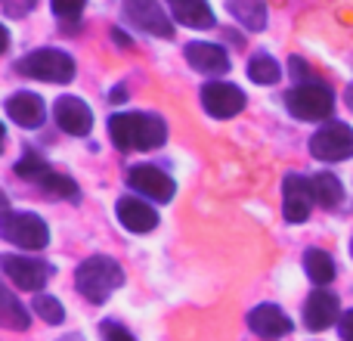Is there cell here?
Segmentation results:
<instances>
[{
  "instance_id": "1",
  "label": "cell",
  "mask_w": 353,
  "mask_h": 341,
  "mask_svg": "<svg viewBox=\"0 0 353 341\" xmlns=\"http://www.w3.org/2000/svg\"><path fill=\"white\" fill-rule=\"evenodd\" d=\"M109 137L121 153L130 149H159L168 140V124L155 112H118L109 118Z\"/></svg>"
},
{
  "instance_id": "2",
  "label": "cell",
  "mask_w": 353,
  "mask_h": 341,
  "mask_svg": "<svg viewBox=\"0 0 353 341\" xmlns=\"http://www.w3.org/2000/svg\"><path fill=\"white\" fill-rule=\"evenodd\" d=\"M124 286V270L115 257L97 255L87 257L78 270H74V289L84 295L90 304H103L115 295V289Z\"/></svg>"
},
{
  "instance_id": "3",
  "label": "cell",
  "mask_w": 353,
  "mask_h": 341,
  "mask_svg": "<svg viewBox=\"0 0 353 341\" xmlns=\"http://www.w3.org/2000/svg\"><path fill=\"white\" fill-rule=\"evenodd\" d=\"M285 109L301 121H325L335 109V93L319 81H301L285 93Z\"/></svg>"
},
{
  "instance_id": "4",
  "label": "cell",
  "mask_w": 353,
  "mask_h": 341,
  "mask_svg": "<svg viewBox=\"0 0 353 341\" xmlns=\"http://www.w3.org/2000/svg\"><path fill=\"white\" fill-rule=\"evenodd\" d=\"M19 72H22L25 78L50 81V84H68V81L74 78V59L65 50L41 47L19 59Z\"/></svg>"
},
{
  "instance_id": "5",
  "label": "cell",
  "mask_w": 353,
  "mask_h": 341,
  "mask_svg": "<svg viewBox=\"0 0 353 341\" xmlns=\"http://www.w3.org/2000/svg\"><path fill=\"white\" fill-rule=\"evenodd\" d=\"M3 239L25 251H41L50 242V226L31 211H10L3 217Z\"/></svg>"
},
{
  "instance_id": "6",
  "label": "cell",
  "mask_w": 353,
  "mask_h": 341,
  "mask_svg": "<svg viewBox=\"0 0 353 341\" xmlns=\"http://www.w3.org/2000/svg\"><path fill=\"white\" fill-rule=\"evenodd\" d=\"M310 153L319 162H344L353 155V128L344 121H329L310 137Z\"/></svg>"
},
{
  "instance_id": "7",
  "label": "cell",
  "mask_w": 353,
  "mask_h": 341,
  "mask_svg": "<svg viewBox=\"0 0 353 341\" xmlns=\"http://www.w3.org/2000/svg\"><path fill=\"white\" fill-rule=\"evenodd\" d=\"M0 267H3L6 280L12 286L25 289V292H37V289L47 286V280L53 276V267L41 257H25V255H3L0 257Z\"/></svg>"
},
{
  "instance_id": "8",
  "label": "cell",
  "mask_w": 353,
  "mask_h": 341,
  "mask_svg": "<svg viewBox=\"0 0 353 341\" xmlns=\"http://www.w3.org/2000/svg\"><path fill=\"white\" fill-rule=\"evenodd\" d=\"M313 202H316L313 180H307L304 174H288L282 183V214L288 224H304L310 217Z\"/></svg>"
},
{
  "instance_id": "9",
  "label": "cell",
  "mask_w": 353,
  "mask_h": 341,
  "mask_svg": "<svg viewBox=\"0 0 353 341\" xmlns=\"http://www.w3.org/2000/svg\"><path fill=\"white\" fill-rule=\"evenodd\" d=\"M124 16L140 31H149V35L159 37H174V22L161 10L159 0H124Z\"/></svg>"
},
{
  "instance_id": "10",
  "label": "cell",
  "mask_w": 353,
  "mask_h": 341,
  "mask_svg": "<svg viewBox=\"0 0 353 341\" xmlns=\"http://www.w3.org/2000/svg\"><path fill=\"white\" fill-rule=\"evenodd\" d=\"M201 106L214 118H232L245 109V93L230 81H208L201 87Z\"/></svg>"
},
{
  "instance_id": "11",
  "label": "cell",
  "mask_w": 353,
  "mask_h": 341,
  "mask_svg": "<svg viewBox=\"0 0 353 341\" xmlns=\"http://www.w3.org/2000/svg\"><path fill=\"white\" fill-rule=\"evenodd\" d=\"M128 183H130V189H137L140 195H149V199L159 202V205L171 202L174 193H176V183L161 168H155V165H137V168H130L128 170Z\"/></svg>"
},
{
  "instance_id": "12",
  "label": "cell",
  "mask_w": 353,
  "mask_h": 341,
  "mask_svg": "<svg viewBox=\"0 0 353 341\" xmlns=\"http://www.w3.org/2000/svg\"><path fill=\"white\" fill-rule=\"evenodd\" d=\"M53 118H56V124H59L65 134H72V137H87L90 134V128H93V112H90V106L84 103V99H78V97H59L53 103Z\"/></svg>"
},
{
  "instance_id": "13",
  "label": "cell",
  "mask_w": 353,
  "mask_h": 341,
  "mask_svg": "<svg viewBox=\"0 0 353 341\" xmlns=\"http://www.w3.org/2000/svg\"><path fill=\"white\" fill-rule=\"evenodd\" d=\"M3 112L12 124H19V128H25V130L41 128L43 118H47V106H43V99L37 97V93H25V90L6 97Z\"/></svg>"
},
{
  "instance_id": "14",
  "label": "cell",
  "mask_w": 353,
  "mask_h": 341,
  "mask_svg": "<svg viewBox=\"0 0 353 341\" xmlns=\"http://www.w3.org/2000/svg\"><path fill=\"white\" fill-rule=\"evenodd\" d=\"M118 211V220H121L124 230L130 233H149L159 226V214H155V208H149V202L137 199V195H121L115 205Z\"/></svg>"
},
{
  "instance_id": "15",
  "label": "cell",
  "mask_w": 353,
  "mask_h": 341,
  "mask_svg": "<svg viewBox=\"0 0 353 341\" xmlns=\"http://www.w3.org/2000/svg\"><path fill=\"white\" fill-rule=\"evenodd\" d=\"M248 329L261 338H282L292 332V320L276 304H257L254 311L248 313Z\"/></svg>"
},
{
  "instance_id": "16",
  "label": "cell",
  "mask_w": 353,
  "mask_h": 341,
  "mask_svg": "<svg viewBox=\"0 0 353 341\" xmlns=\"http://www.w3.org/2000/svg\"><path fill=\"white\" fill-rule=\"evenodd\" d=\"M338 317H341V307H338V298L332 292H325V289H316V292L307 298V307H304L307 329L323 332V329H329V326L335 323Z\"/></svg>"
},
{
  "instance_id": "17",
  "label": "cell",
  "mask_w": 353,
  "mask_h": 341,
  "mask_svg": "<svg viewBox=\"0 0 353 341\" xmlns=\"http://www.w3.org/2000/svg\"><path fill=\"white\" fill-rule=\"evenodd\" d=\"M186 59L195 72L201 75H223L230 72V56H226L223 47L217 43H205V41H195L186 47Z\"/></svg>"
},
{
  "instance_id": "18",
  "label": "cell",
  "mask_w": 353,
  "mask_h": 341,
  "mask_svg": "<svg viewBox=\"0 0 353 341\" xmlns=\"http://www.w3.org/2000/svg\"><path fill=\"white\" fill-rule=\"evenodd\" d=\"M171 16L186 28H214V10L208 6V0H168Z\"/></svg>"
},
{
  "instance_id": "19",
  "label": "cell",
  "mask_w": 353,
  "mask_h": 341,
  "mask_svg": "<svg viewBox=\"0 0 353 341\" xmlns=\"http://www.w3.org/2000/svg\"><path fill=\"white\" fill-rule=\"evenodd\" d=\"M230 16H236L239 25L248 31H263L267 28V3L263 0H223Z\"/></svg>"
},
{
  "instance_id": "20",
  "label": "cell",
  "mask_w": 353,
  "mask_h": 341,
  "mask_svg": "<svg viewBox=\"0 0 353 341\" xmlns=\"http://www.w3.org/2000/svg\"><path fill=\"white\" fill-rule=\"evenodd\" d=\"M304 270H307V276H310V282H316L319 289L329 286V282L335 280V261H332V255L329 251H323V249L307 251L304 255Z\"/></svg>"
},
{
  "instance_id": "21",
  "label": "cell",
  "mask_w": 353,
  "mask_h": 341,
  "mask_svg": "<svg viewBox=\"0 0 353 341\" xmlns=\"http://www.w3.org/2000/svg\"><path fill=\"white\" fill-rule=\"evenodd\" d=\"M313 193H316V205H323V208H338L344 199L341 180L335 174H329V170H319L313 177Z\"/></svg>"
},
{
  "instance_id": "22",
  "label": "cell",
  "mask_w": 353,
  "mask_h": 341,
  "mask_svg": "<svg viewBox=\"0 0 353 341\" xmlns=\"http://www.w3.org/2000/svg\"><path fill=\"white\" fill-rule=\"evenodd\" d=\"M0 323L6 326V329H16V332H25L31 326V317L25 313V307L16 301V295L10 292V289H3V295H0Z\"/></svg>"
},
{
  "instance_id": "23",
  "label": "cell",
  "mask_w": 353,
  "mask_h": 341,
  "mask_svg": "<svg viewBox=\"0 0 353 341\" xmlns=\"http://www.w3.org/2000/svg\"><path fill=\"white\" fill-rule=\"evenodd\" d=\"M248 78L254 84H276L282 78V68L270 53H254L248 59Z\"/></svg>"
},
{
  "instance_id": "24",
  "label": "cell",
  "mask_w": 353,
  "mask_h": 341,
  "mask_svg": "<svg viewBox=\"0 0 353 341\" xmlns=\"http://www.w3.org/2000/svg\"><path fill=\"white\" fill-rule=\"evenodd\" d=\"M31 311H34L37 317H41L43 323H50V326H62V323H65V307H62L59 298H53V295H34Z\"/></svg>"
},
{
  "instance_id": "25",
  "label": "cell",
  "mask_w": 353,
  "mask_h": 341,
  "mask_svg": "<svg viewBox=\"0 0 353 341\" xmlns=\"http://www.w3.org/2000/svg\"><path fill=\"white\" fill-rule=\"evenodd\" d=\"M41 186H43V193L53 195V199H78L74 180H68V177H62V174H53V170L41 180Z\"/></svg>"
},
{
  "instance_id": "26",
  "label": "cell",
  "mask_w": 353,
  "mask_h": 341,
  "mask_svg": "<svg viewBox=\"0 0 353 341\" xmlns=\"http://www.w3.org/2000/svg\"><path fill=\"white\" fill-rule=\"evenodd\" d=\"M16 174L25 177V180H37V183H41L43 177L50 174V168H47V162H43L37 153H25L22 159L16 162Z\"/></svg>"
},
{
  "instance_id": "27",
  "label": "cell",
  "mask_w": 353,
  "mask_h": 341,
  "mask_svg": "<svg viewBox=\"0 0 353 341\" xmlns=\"http://www.w3.org/2000/svg\"><path fill=\"white\" fill-rule=\"evenodd\" d=\"M50 6H53V12L59 19H78L84 12L87 0H50Z\"/></svg>"
},
{
  "instance_id": "28",
  "label": "cell",
  "mask_w": 353,
  "mask_h": 341,
  "mask_svg": "<svg viewBox=\"0 0 353 341\" xmlns=\"http://www.w3.org/2000/svg\"><path fill=\"white\" fill-rule=\"evenodd\" d=\"M99 335H103V341H137L128 329H124V326L109 323V320H105V323L99 326Z\"/></svg>"
},
{
  "instance_id": "29",
  "label": "cell",
  "mask_w": 353,
  "mask_h": 341,
  "mask_svg": "<svg viewBox=\"0 0 353 341\" xmlns=\"http://www.w3.org/2000/svg\"><path fill=\"white\" fill-rule=\"evenodd\" d=\"M37 0H3L6 16H25L28 10H34Z\"/></svg>"
},
{
  "instance_id": "30",
  "label": "cell",
  "mask_w": 353,
  "mask_h": 341,
  "mask_svg": "<svg viewBox=\"0 0 353 341\" xmlns=\"http://www.w3.org/2000/svg\"><path fill=\"white\" fill-rule=\"evenodd\" d=\"M341 338L344 341H353V311L341 313Z\"/></svg>"
},
{
  "instance_id": "31",
  "label": "cell",
  "mask_w": 353,
  "mask_h": 341,
  "mask_svg": "<svg viewBox=\"0 0 353 341\" xmlns=\"http://www.w3.org/2000/svg\"><path fill=\"white\" fill-rule=\"evenodd\" d=\"M288 66H292V75H294V78H307V75H310V72H307V62L298 59V56H292V62H288Z\"/></svg>"
},
{
  "instance_id": "32",
  "label": "cell",
  "mask_w": 353,
  "mask_h": 341,
  "mask_svg": "<svg viewBox=\"0 0 353 341\" xmlns=\"http://www.w3.org/2000/svg\"><path fill=\"white\" fill-rule=\"evenodd\" d=\"M112 37H115V41L121 43V47H130V37H128V35H121V31H118V28L112 31Z\"/></svg>"
},
{
  "instance_id": "33",
  "label": "cell",
  "mask_w": 353,
  "mask_h": 341,
  "mask_svg": "<svg viewBox=\"0 0 353 341\" xmlns=\"http://www.w3.org/2000/svg\"><path fill=\"white\" fill-rule=\"evenodd\" d=\"M121 99H128V90H124V87H115V93H112V103H121Z\"/></svg>"
},
{
  "instance_id": "34",
  "label": "cell",
  "mask_w": 353,
  "mask_h": 341,
  "mask_svg": "<svg viewBox=\"0 0 353 341\" xmlns=\"http://www.w3.org/2000/svg\"><path fill=\"white\" fill-rule=\"evenodd\" d=\"M344 99H347V109H350V112H353V84H350V87H347V97H344Z\"/></svg>"
},
{
  "instance_id": "35",
  "label": "cell",
  "mask_w": 353,
  "mask_h": 341,
  "mask_svg": "<svg viewBox=\"0 0 353 341\" xmlns=\"http://www.w3.org/2000/svg\"><path fill=\"white\" fill-rule=\"evenodd\" d=\"M350 251H353V245H350Z\"/></svg>"
}]
</instances>
